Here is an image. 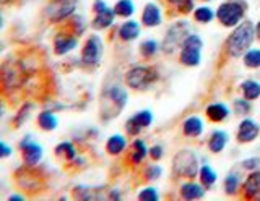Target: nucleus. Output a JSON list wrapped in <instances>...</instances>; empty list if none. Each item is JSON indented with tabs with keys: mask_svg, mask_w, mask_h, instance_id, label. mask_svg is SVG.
<instances>
[{
	"mask_svg": "<svg viewBox=\"0 0 260 201\" xmlns=\"http://www.w3.org/2000/svg\"><path fill=\"white\" fill-rule=\"evenodd\" d=\"M29 68L24 60L7 59L0 65V93L4 96H12L26 88L29 78Z\"/></svg>",
	"mask_w": 260,
	"mask_h": 201,
	"instance_id": "obj_1",
	"label": "nucleus"
},
{
	"mask_svg": "<svg viewBox=\"0 0 260 201\" xmlns=\"http://www.w3.org/2000/svg\"><path fill=\"white\" fill-rule=\"evenodd\" d=\"M255 34V28L250 21H242L241 25H238L231 36L228 37L226 41V51L231 57H241V55L246 54L252 43H254V36Z\"/></svg>",
	"mask_w": 260,
	"mask_h": 201,
	"instance_id": "obj_2",
	"label": "nucleus"
},
{
	"mask_svg": "<svg viewBox=\"0 0 260 201\" xmlns=\"http://www.w3.org/2000/svg\"><path fill=\"white\" fill-rule=\"evenodd\" d=\"M174 172L181 177L193 179L199 174V159L190 149L179 151L174 157Z\"/></svg>",
	"mask_w": 260,
	"mask_h": 201,
	"instance_id": "obj_3",
	"label": "nucleus"
},
{
	"mask_svg": "<svg viewBox=\"0 0 260 201\" xmlns=\"http://www.w3.org/2000/svg\"><path fill=\"white\" fill-rule=\"evenodd\" d=\"M156 78H158L156 71L151 67H134L127 71L125 83L127 86L134 88V90H145V88H148Z\"/></svg>",
	"mask_w": 260,
	"mask_h": 201,
	"instance_id": "obj_4",
	"label": "nucleus"
},
{
	"mask_svg": "<svg viewBox=\"0 0 260 201\" xmlns=\"http://www.w3.org/2000/svg\"><path fill=\"white\" fill-rule=\"evenodd\" d=\"M78 0H52L46 9V17L51 23H60L69 20L75 13Z\"/></svg>",
	"mask_w": 260,
	"mask_h": 201,
	"instance_id": "obj_5",
	"label": "nucleus"
},
{
	"mask_svg": "<svg viewBox=\"0 0 260 201\" xmlns=\"http://www.w3.org/2000/svg\"><path fill=\"white\" fill-rule=\"evenodd\" d=\"M244 12H246V5L233 0V2H226L223 5H219L216 17L224 26H238V23L244 17Z\"/></svg>",
	"mask_w": 260,
	"mask_h": 201,
	"instance_id": "obj_6",
	"label": "nucleus"
},
{
	"mask_svg": "<svg viewBox=\"0 0 260 201\" xmlns=\"http://www.w3.org/2000/svg\"><path fill=\"white\" fill-rule=\"evenodd\" d=\"M202 39L195 34H189L182 43L181 62L187 67H195L200 63V51H202Z\"/></svg>",
	"mask_w": 260,
	"mask_h": 201,
	"instance_id": "obj_7",
	"label": "nucleus"
},
{
	"mask_svg": "<svg viewBox=\"0 0 260 201\" xmlns=\"http://www.w3.org/2000/svg\"><path fill=\"white\" fill-rule=\"evenodd\" d=\"M18 148L21 151V159H23V164L28 166V167H36L39 164V160L43 159V146L38 143L32 141L31 136H26L23 138L18 144Z\"/></svg>",
	"mask_w": 260,
	"mask_h": 201,
	"instance_id": "obj_8",
	"label": "nucleus"
},
{
	"mask_svg": "<svg viewBox=\"0 0 260 201\" xmlns=\"http://www.w3.org/2000/svg\"><path fill=\"white\" fill-rule=\"evenodd\" d=\"M103 57V41L98 34H91L81 49V62L85 65H98Z\"/></svg>",
	"mask_w": 260,
	"mask_h": 201,
	"instance_id": "obj_9",
	"label": "nucleus"
},
{
	"mask_svg": "<svg viewBox=\"0 0 260 201\" xmlns=\"http://www.w3.org/2000/svg\"><path fill=\"white\" fill-rule=\"evenodd\" d=\"M187 29H189V25L184 21H179L174 26H171L165 37V43H162V51L166 54H171L179 44L184 43V39L187 37Z\"/></svg>",
	"mask_w": 260,
	"mask_h": 201,
	"instance_id": "obj_10",
	"label": "nucleus"
},
{
	"mask_svg": "<svg viewBox=\"0 0 260 201\" xmlns=\"http://www.w3.org/2000/svg\"><path fill=\"white\" fill-rule=\"evenodd\" d=\"M153 122V115L150 110H140L138 114H135L134 117H130L125 124L127 133L128 135H138L143 128L150 127Z\"/></svg>",
	"mask_w": 260,
	"mask_h": 201,
	"instance_id": "obj_11",
	"label": "nucleus"
},
{
	"mask_svg": "<svg viewBox=\"0 0 260 201\" xmlns=\"http://www.w3.org/2000/svg\"><path fill=\"white\" fill-rule=\"evenodd\" d=\"M77 44H78L77 34L59 33L54 37V52H55V55H65L75 49Z\"/></svg>",
	"mask_w": 260,
	"mask_h": 201,
	"instance_id": "obj_12",
	"label": "nucleus"
},
{
	"mask_svg": "<svg viewBox=\"0 0 260 201\" xmlns=\"http://www.w3.org/2000/svg\"><path fill=\"white\" fill-rule=\"evenodd\" d=\"M257 136H258V125L252 118H244L238 130V140L241 143H250Z\"/></svg>",
	"mask_w": 260,
	"mask_h": 201,
	"instance_id": "obj_13",
	"label": "nucleus"
},
{
	"mask_svg": "<svg viewBox=\"0 0 260 201\" xmlns=\"http://www.w3.org/2000/svg\"><path fill=\"white\" fill-rule=\"evenodd\" d=\"M114 18H116V12H114L112 9H109V7H106L104 10L96 12L94 18L91 21V26L94 29H106L114 23Z\"/></svg>",
	"mask_w": 260,
	"mask_h": 201,
	"instance_id": "obj_14",
	"label": "nucleus"
},
{
	"mask_svg": "<svg viewBox=\"0 0 260 201\" xmlns=\"http://www.w3.org/2000/svg\"><path fill=\"white\" fill-rule=\"evenodd\" d=\"M142 21H143V25L148 26V28L158 26L161 23V12H159L158 7L154 4L145 5V10L142 13Z\"/></svg>",
	"mask_w": 260,
	"mask_h": 201,
	"instance_id": "obj_15",
	"label": "nucleus"
},
{
	"mask_svg": "<svg viewBox=\"0 0 260 201\" xmlns=\"http://www.w3.org/2000/svg\"><path fill=\"white\" fill-rule=\"evenodd\" d=\"M244 193L247 198L260 199V172H254L247 177L246 183H244Z\"/></svg>",
	"mask_w": 260,
	"mask_h": 201,
	"instance_id": "obj_16",
	"label": "nucleus"
},
{
	"mask_svg": "<svg viewBox=\"0 0 260 201\" xmlns=\"http://www.w3.org/2000/svg\"><path fill=\"white\" fill-rule=\"evenodd\" d=\"M59 125V120L54 115L52 110H43L38 114V127L44 132H52Z\"/></svg>",
	"mask_w": 260,
	"mask_h": 201,
	"instance_id": "obj_17",
	"label": "nucleus"
},
{
	"mask_svg": "<svg viewBox=\"0 0 260 201\" xmlns=\"http://www.w3.org/2000/svg\"><path fill=\"white\" fill-rule=\"evenodd\" d=\"M108 99L114 104L116 110H120L127 104V93L120 86H112L111 90H108Z\"/></svg>",
	"mask_w": 260,
	"mask_h": 201,
	"instance_id": "obj_18",
	"label": "nucleus"
},
{
	"mask_svg": "<svg viewBox=\"0 0 260 201\" xmlns=\"http://www.w3.org/2000/svg\"><path fill=\"white\" fill-rule=\"evenodd\" d=\"M140 34V26L137 21H125L124 25L119 28V36L122 41H134Z\"/></svg>",
	"mask_w": 260,
	"mask_h": 201,
	"instance_id": "obj_19",
	"label": "nucleus"
},
{
	"mask_svg": "<svg viewBox=\"0 0 260 201\" xmlns=\"http://www.w3.org/2000/svg\"><path fill=\"white\" fill-rule=\"evenodd\" d=\"M127 146V141L122 135H112L111 138L106 143V151L109 152V154L116 156V154H120L122 151L125 149Z\"/></svg>",
	"mask_w": 260,
	"mask_h": 201,
	"instance_id": "obj_20",
	"label": "nucleus"
},
{
	"mask_svg": "<svg viewBox=\"0 0 260 201\" xmlns=\"http://www.w3.org/2000/svg\"><path fill=\"white\" fill-rule=\"evenodd\" d=\"M31 110H32V102L24 101V102L21 104V107L18 109V112H16L15 117H13V127H15V128H21L23 124L29 118Z\"/></svg>",
	"mask_w": 260,
	"mask_h": 201,
	"instance_id": "obj_21",
	"label": "nucleus"
},
{
	"mask_svg": "<svg viewBox=\"0 0 260 201\" xmlns=\"http://www.w3.org/2000/svg\"><path fill=\"white\" fill-rule=\"evenodd\" d=\"M207 115L213 122H221L230 115V110H228L224 104H211V106L207 107Z\"/></svg>",
	"mask_w": 260,
	"mask_h": 201,
	"instance_id": "obj_22",
	"label": "nucleus"
},
{
	"mask_svg": "<svg viewBox=\"0 0 260 201\" xmlns=\"http://www.w3.org/2000/svg\"><path fill=\"white\" fill-rule=\"evenodd\" d=\"M203 193H205V190L199 183H184L181 188V195L185 199H199L203 196Z\"/></svg>",
	"mask_w": 260,
	"mask_h": 201,
	"instance_id": "obj_23",
	"label": "nucleus"
},
{
	"mask_svg": "<svg viewBox=\"0 0 260 201\" xmlns=\"http://www.w3.org/2000/svg\"><path fill=\"white\" fill-rule=\"evenodd\" d=\"M184 133L189 136H199L203 133V122L199 117H189L184 122Z\"/></svg>",
	"mask_w": 260,
	"mask_h": 201,
	"instance_id": "obj_24",
	"label": "nucleus"
},
{
	"mask_svg": "<svg viewBox=\"0 0 260 201\" xmlns=\"http://www.w3.org/2000/svg\"><path fill=\"white\" fill-rule=\"evenodd\" d=\"M241 90L244 93V98L252 101V99H257L260 96V83L254 82V79H247L241 85Z\"/></svg>",
	"mask_w": 260,
	"mask_h": 201,
	"instance_id": "obj_25",
	"label": "nucleus"
},
{
	"mask_svg": "<svg viewBox=\"0 0 260 201\" xmlns=\"http://www.w3.org/2000/svg\"><path fill=\"white\" fill-rule=\"evenodd\" d=\"M55 154L62 156L63 159H67V160H73L77 157V149L70 141H62V143H59L55 146Z\"/></svg>",
	"mask_w": 260,
	"mask_h": 201,
	"instance_id": "obj_26",
	"label": "nucleus"
},
{
	"mask_svg": "<svg viewBox=\"0 0 260 201\" xmlns=\"http://www.w3.org/2000/svg\"><path fill=\"white\" fill-rule=\"evenodd\" d=\"M226 143H228V133L224 132H213V135H211V138H210V151H213V152H219L224 146H226Z\"/></svg>",
	"mask_w": 260,
	"mask_h": 201,
	"instance_id": "obj_27",
	"label": "nucleus"
},
{
	"mask_svg": "<svg viewBox=\"0 0 260 201\" xmlns=\"http://www.w3.org/2000/svg\"><path fill=\"white\" fill-rule=\"evenodd\" d=\"M114 12H116V15H119V17L128 18L134 15L135 5L130 2V0H119V2L116 4V7H114Z\"/></svg>",
	"mask_w": 260,
	"mask_h": 201,
	"instance_id": "obj_28",
	"label": "nucleus"
},
{
	"mask_svg": "<svg viewBox=\"0 0 260 201\" xmlns=\"http://www.w3.org/2000/svg\"><path fill=\"white\" fill-rule=\"evenodd\" d=\"M200 180H202V185L205 188H210L211 185H215L216 182V172L213 171L211 167L208 166H203L200 169Z\"/></svg>",
	"mask_w": 260,
	"mask_h": 201,
	"instance_id": "obj_29",
	"label": "nucleus"
},
{
	"mask_svg": "<svg viewBox=\"0 0 260 201\" xmlns=\"http://www.w3.org/2000/svg\"><path fill=\"white\" fill-rule=\"evenodd\" d=\"M146 152H148V149H146V144L142 140H135L134 141V154H132L134 163L140 164L143 160V157L146 156Z\"/></svg>",
	"mask_w": 260,
	"mask_h": 201,
	"instance_id": "obj_30",
	"label": "nucleus"
},
{
	"mask_svg": "<svg viewBox=\"0 0 260 201\" xmlns=\"http://www.w3.org/2000/svg\"><path fill=\"white\" fill-rule=\"evenodd\" d=\"M244 63H246V67L250 68L260 67V49H249L244 54Z\"/></svg>",
	"mask_w": 260,
	"mask_h": 201,
	"instance_id": "obj_31",
	"label": "nucleus"
},
{
	"mask_svg": "<svg viewBox=\"0 0 260 201\" xmlns=\"http://www.w3.org/2000/svg\"><path fill=\"white\" fill-rule=\"evenodd\" d=\"M193 17H195V20L200 21V23H208V21L213 20L215 13H213V10H211V9H208V7H199V9L193 12Z\"/></svg>",
	"mask_w": 260,
	"mask_h": 201,
	"instance_id": "obj_32",
	"label": "nucleus"
},
{
	"mask_svg": "<svg viewBox=\"0 0 260 201\" xmlns=\"http://www.w3.org/2000/svg\"><path fill=\"white\" fill-rule=\"evenodd\" d=\"M238 187H239V175L230 174V175L226 177V180H224V188H226V191L230 193V195H234V193L238 191Z\"/></svg>",
	"mask_w": 260,
	"mask_h": 201,
	"instance_id": "obj_33",
	"label": "nucleus"
},
{
	"mask_svg": "<svg viewBox=\"0 0 260 201\" xmlns=\"http://www.w3.org/2000/svg\"><path fill=\"white\" fill-rule=\"evenodd\" d=\"M140 51H142V54L145 55V57H151V55H154L158 52V44L154 43V41H145V43H142V46H140Z\"/></svg>",
	"mask_w": 260,
	"mask_h": 201,
	"instance_id": "obj_34",
	"label": "nucleus"
},
{
	"mask_svg": "<svg viewBox=\"0 0 260 201\" xmlns=\"http://www.w3.org/2000/svg\"><path fill=\"white\" fill-rule=\"evenodd\" d=\"M234 109L238 114H242V115H246L249 114V110H250V102L249 99H236L234 101Z\"/></svg>",
	"mask_w": 260,
	"mask_h": 201,
	"instance_id": "obj_35",
	"label": "nucleus"
},
{
	"mask_svg": "<svg viewBox=\"0 0 260 201\" xmlns=\"http://www.w3.org/2000/svg\"><path fill=\"white\" fill-rule=\"evenodd\" d=\"M169 2L173 4L174 7H177V9L181 12H184V13H189L193 9L192 0H169Z\"/></svg>",
	"mask_w": 260,
	"mask_h": 201,
	"instance_id": "obj_36",
	"label": "nucleus"
},
{
	"mask_svg": "<svg viewBox=\"0 0 260 201\" xmlns=\"http://www.w3.org/2000/svg\"><path fill=\"white\" fill-rule=\"evenodd\" d=\"M159 198V195L156 193V190L154 188H145V190H142V193L138 195V199H146V201H156Z\"/></svg>",
	"mask_w": 260,
	"mask_h": 201,
	"instance_id": "obj_37",
	"label": "nucleus"
},
{
	"mask_svg": "<svg viewBox=\"0 0 260 201\" xmlns=\"http://www.w3.org/2000/svg\"><path fill=\"white\" fill-rule=\"evenodd\" d=\"M72 26L75 28V34L80 36L85 31V20L81 17H73L72 18Z\"/></svg>",
	"mask_w": 260,
	"mask_h": 201,
	"instance_id": "obj_38",
	"label": "nucleus"
},
{
	"mask_svg": "<svg viewBox=\"0 0 260 201\" xmlns=\"http://www.w3.org/2000/svg\"><path fill=\"white\" fill-rule=\"evenodd\" d=\"M159 175H161V167H158V166H151V167L146 169V179L156 180Z\"/></svg>",
	"mask_w": 260,
	"mask_h": 201,
	"instance_id": "obj_39",
	"label": "nucleus"
},
{
	"mask_svg": "<svg viewBox=\"0 0 260 201\" xmlns=\"http://www.w3.org/2000/svg\"><path fill=\"white\" fill-rule=\"evenodd\" d=\"M13 154V149L5 141H0V159H7Z\"/></svg>",
	"mask_w": 260,
	"mask_h": 201,
	"instance_id": "obj_40",
	"label": "nucleus"
},
{
	"mask_svg": "<svg viewBox=\"0 0 260 201\" xmlns=\"http://www.w3.org/2000/svg\"><path fill=\"white\" fill-rule=\"evenodd\" d=\"M242 166L246 167V169H250V171H254V169H257L260 166V159L257 157H252V159H246L242 163Z\"/></svg>",
	"mask_w": 260,
	"mask_h": 201,
	"instance_id": "obj_41",
	"label": "nucleus"
},
{
	"mask_svg": "<svg viewBox=\"0 0 260 201\" xmlns=\"http://www.w3.org/2000/svg\"><path fill=\"white\" fill-rule=\"evenodd\" d=\"M150 154H151V157H153L154 160L161 159V157H162V148H161V146H153V148L150 149Z\"/></svg>",
	"mask_w": 260,
	"mask_h": 201,
	"instance_id": "obj_42",
	"label": "nucleus"
},
{
	"mask_svg": "<svg viewBox=\"0 0 260 201\" xmlns=\"http://www.w3.org/2000/svg\"><path fill=\"white\" fill-rule=\"evenodd\" d=\"M5 112H7V102L4 99V94L0 93V118L5 115Z\"/></svg>",
	"mask_w": 260,
	"mask_h": 201,
	"instance_id": "obj_43",
	"label": "nucleus"
},
{
	"mask_svg": "<svg viewBox=\"0 0 260 201\" xmlns=\"http://www.w3.org/2000/svg\"><path fill=\"white\" fill-rule=\"evenodd\" d=\"M8 199H24V196H21V195H10V196H8Z\"/></svg>",
	"mask_w": 260,
	"mask_h": 201,
	"instance_id": "obj_44",
	"label": "nucleus"
},
{
	"mask_svg": "<svg viewBox=\"0 0 260 201\" xmlns=\"http://www.w3.org/2000/svg\"><path fill=\"white\" fill-rule=\"evenodd\" d=\"M255 34H257V37L260 39V21L257 23V26H255Z\"/></svg>",
	"mask_w": 260,
	"mask_h": 201,
	"instance_id": "obj_45",
	"label": "nucleus"
},
{
	"mask_svg": "<svg viewBox=\"0 0 260 201\" xmlns=\"http://www.w3.org/2000/svg\"><path fill=\"white\" fill-rule=\"evenodd\" d=\"M4 26V17H2V13H0V29H2Z\"/></svg>",
	"mask_w": 260,
	"mask_h": 201,
	"instance_id": "obj_46",
	"label": "nucleus"
},
{
	"mask_svg": "<svg viewBox=\"0 0 260 201\" xmlns=\"http://www.w3.org/2000/svg\"><path fill=\"white\" fill-rule=\"evenodd\" d=\"M8 2H10V0H0V5H2V4H8Z\"/></svg>",
	"mask_w": 260,
	"mask_h": 201,
	"instance_id": "obj_47",
	"label": "nucleus"
},
{
	"mask_svg": "<svg viewBox=\"0 0 260 201\" xmlns=\"http://www.w3.org/2000/svg\"><path fill=\"white\" fill-rule=\"evenodd\" d=\"M2 49H4V44H2V43H0V51H2Z\"/></svg>",
	"mask_w": 260,
	"mask_h": 201,
	"instance_id": "obj_48",
	"label": "nucleus"
}]
</instances>
